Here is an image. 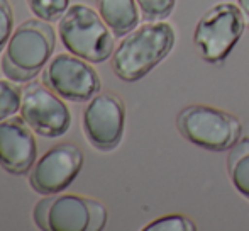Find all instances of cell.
<instances>
[{"instance_id":"10","label":"cell","mask_w":249,"mask_h":231,"mask_svg":"<svg viewBox=\"0 0 249 231\" xmlns=\"http://www.w3.org/2000/svg\"><path fill=\"white\" fill-rule=\"evenodd\" d=\"M125 109L121 97L110 92L97 94L83 111V133L93 148L110 152L124 136Z\"/></svg>"},{"instance_id":"6","label":"cell","mask_w":249,"mask_h":231,"mask_svg":"<svg viewBox=\"0 0 249 231\" xmlns=\"http://www.w3.org/2000/svg\"><path fill=\"white\" fill-rule=\"evenodd\" d=\"M177 128L187 141L210 152H226L241 139L239 119L210 106H188L180 111Z\"/></svg>"},{"instance_id":"7","label":"cell","mask_w":249,"mask_h":231,"mask_svg":"<svg viewBox=\"0 0 249 231\" xmlns=\"http://www.w3.org/2000/svg\"><path fill=\"white\" fill-rule=\"evenodd\" d=\"M43 83L70 102H89L100 92V77L92 63L75 55H56L43 70Z\"/></svg>"},{"instance_id":"13","label":"cell","mask_w":249,"mask_h":231,"mask_svg":"<svg viewBox=\"0 0 249 231\" xmlns=\"http://www.w3.org/2000/svg\"><path fill=\"white\" fill-rule=\"evenodd\" d=\"M227 172L241 195L249 199V138H243L229 150Z\"/></svg>"},{"instance_id":"14","label":"cell","mask_w":249,"mask_h":231,"mask_svg":"<svg viewBox=\"0 0 249 231\" xmlns=\"http://www.w3.org/2000/svg\"><path fill=\"white\" fill-rule=\"evenodd\" d=\"M27 3L34 16L46 22L59 20L70 7V0H27Z\"/></svg>"},{"instance_id":"17","label":"cell","mask_w":249,"mask_h":231,"mask_svg":"<svg viewBox=\"0 0 249 231\" xmlns=\"http://www.w3.org/2000/svg\"><path fill=\"white\" fill-rule=\"evenodd\" d=\"M146 20H163L171 14L177 0H136Z\"/></svg>"},{"instance_id":"19","label":"cell","mask_w":249,"mask_h":231,"mask_svg":"<svg viewBox=\"0 0 249 231\" xmlns=\"http://www.w3.org/2000/svg\"><path fill=\"white\" fill-rule=\"evenodd\" d=\"M237 7H239V10L243 12L244 22H246V26L249 27V0H237Z\"/></svg>"},{"instance_id":"3","label":"cell","mask_w":249,"mask_h":231,"mask_svg":"<svg viewBox=\"0 0 249 231\" xmlns=\"http://www.w3.org/2000/svg\"><path fill=\"white\" fill-rule=\"evenodd\" d=\"M58 33L70 53L89 63H104L114 55V33L100 14L85 3L68 7L59 19Z\"/></svg>"},{"instance_id":"5","label":"cell","mask_w":249,"mask_h":231,"mask_svg":"<svg viewBox=\"0 0 249 231\" xmlns=\"http://www.w3.org/2000/svg\"><path fill=\"white\" fill-rule=\"evenodd\" d=\"M243 12L231 2L212 5L198 19L194 33V44L207 63L219 65L231 55L244 33Z\"/></svg>"},{"instance_id":"12","label":"cell","mask_w":249,"mask_h":231,"mask_svg":"<svg viewBox=\"0 0 249 231\" xmlns=\"http://www.w3.org/2000/svg\"><path fill=\"white\" fill-rule=\"evenodd\" d=\"M97 7L114 36L122 38L138 27L139 10L136 0H97Z\"/></svg>"},{"instance_id":"1","label":"cell","mask_w":249,"mask_h":231,"mask_svg":"<svg viewBox=\"0 0 249 231\" xmlns=\"http://www.w3.org/2000/svg\"><path fill=\"white\" fill-rule=\"evenodd\" d=\"M175 29L166 20H148L119 43L112 55V70L124 82H138L170 55Z\"/></svg>"},{"instance_id":"2","label":"cell","mask_w":249,"mask_h":231,"mask_svg":"<svg viewBox=\"0 0 249 231\" xmlns=\"http://www.w3.org/2000/svg\"><path fill=\"white\" fill-rule=\"evenodd\" d=\"M56 46V36L51 24L43 19L22 22L10 36L2 57V72L16 83H26L36 78L46 65Z\"/></svg>"},{"instance_id":"15","label":"cell","mask_w":249,"mask_h":231,"mask_svg":"<svg viewBox=\"0 0 249 231\" xmlns=\"http://www.w3.org/2000/svg\"><path fill=\"white\" fill-rule=\"evenodd\" d=\"M22 90L12 83V80H0V121L12 117L20 109Z\"/></svg>"},{"instance_id":"18","label":"cell","mask_w":249,"mask_h":231,"mask_svg":"<svg viewBox=\"0 0 249 231\" xmlns=\"http://www.w3.org/2000/svg\"><path fill=\"white\" fill-rule=\"evenodd\" d=\"M14 27V12L9 0H0V53L7 46Z\"/></svg>"},{"instance_id":"4","label":"cell","mask_w":249,"mask_h":231,"mask_svg":"<svg viewBox=\"0 0 249 231\" xmlns=\"http://www.w3.org/2000/svg\"><path fill=\"white\" fill-rule=\"evenodd\" d=\"M33 218L46 231H100L107 225V209L83 195L53 194L37 202Z\"/></svg>"},{"instance_id":"8","label":"cell","mask_w":249,"mask_h":231,"mask_svg":"<svg viewBox=\"0 0 249 231\" xmlns=\"http://www.w3.org/2000/svg\"><path fill=\"white\" fill-rule=\"evenodd\" d=\"M20 117L36 135L59 138L71 126V114L65 99L48 89L44 83L29 82L20 94Z\"/></svg>"},{"instance_id":"11","label":"cell","mask_w":249,"mask_h":231,"mask_svg":"<svg viewBox=\"0 0 249 231\" xmlns=\"http://www.w3.org/2000/svg\"><path fill=\"white\" fill-rule=\"evenodd\" d=\"M37 160L34 131L22 117L0 121V167L12 175L29 173Z\"/></svg>"},{"instance_id":"9","label":"cell","mask_w":249,"mask_h":231,"mask_svg":"<svg viewBox=\"0 0 249 231\" xmlns=\"http://www.w3.org/2000/svg\"><path fill=\"white\" fill-rule=\"evenodd\" d=\"M82 167V150L71 143H61L36 160L29 172V184L41 195L59 194L78 177Z\"/></svg>"},{"instance_id":"16","label":"cell","mask_w":249,"mask_h":231,"mask_svg":"<svg viewBox=\"0 0 249 231\" xmlns=\"http://www.w3.org/2000/svg\"><path fill=\"white\" fill-rule=\"evenodd\" d=\"M197 226L192 219L181 214H170L158 218L144 226V231H195Z\"/></svg>"}]
</instances>
